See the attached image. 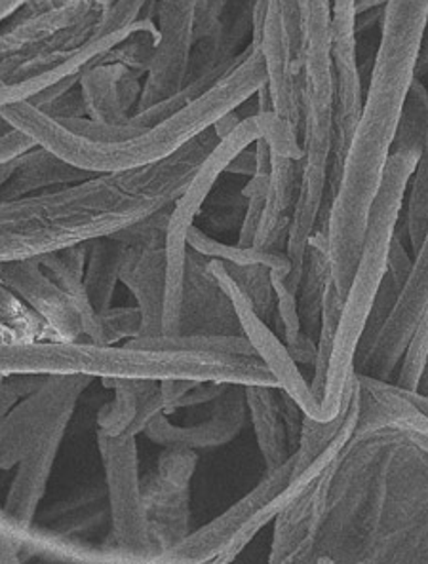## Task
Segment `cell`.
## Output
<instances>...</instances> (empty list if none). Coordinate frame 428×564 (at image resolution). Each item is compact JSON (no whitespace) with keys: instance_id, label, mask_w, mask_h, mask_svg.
<instances>
[{"instance_id":"obj_1","label":"cell","mask_w":428,"mask_h":564,"mask_svg":"<svg viewBox=\"0 0 428 564\" xmlns=\"http://www.w3.org/2000/svg\"><path fill=\"white\" fill-rule=\"evenodd\" d=\"M220 138L214 128L159 164L0 202V264L113 236L175 204Z\"/></svg>"},{"instance_id":"obj_2","label":"cell","mask_w":428,"mask_h":564,"mask_svg":"<svg viewBox=\"0 0 428 564\" xmlns=\"http://www.w3.org/2000/svg\"><path fill=\"white\" fill-rule=\"evenodd\" d=\"M427 28L428 0H387L362 115L324 217L333 283L343 301L393 154L404 105L417 78Z\"/></svg>"},{"instance_id":"obj_3","label":"cell","mask_w":428,"mask_h":564,"mask_svg":"<svg viewBox=\"0 0 428 564\" xmlns=\"http://www.w3.org/2000/svg\"><path fill=\"white\" fill-rule=\"evenodd\" d=\"M267 84L259 41H252L227 75L202 96L152 128L113 126L88 117L56 118L29 101L0 107L14 130L92 175L120 173L159 164L240 109Z\"/></svg>"},{"instance_id":"obj_4","label":"cell","mask_w":428,"mask_h":564,"mask_svg":"<svg viewBox=\"0 0 428 564\" xmlns=\"http://www.w3.org/2000/svg\"><path fill=\"white\" fill-rule=\"evenodd\" d=\"M421 154L422 151L417 149H393L379 193L373 202L353 282L346 291L343 308H341L332 361H330L328 380H325L322 401L330 420L335 419L345 405L346 386L356 372L354 361L359 356V346L370 324L381 285L388 274V251L400 225L411 177Z\"/></svg>"},{"instance_id":"obj_5","label":"cell","mask_w":428,"mask_h":564,"mask_svg":"<svg viewBox=\"0 0 428 564\" xmlns=\"http://www.w3.org/2000/svg\"><path fill=\"white\" fill-rule=\"evenodd\" d=\"M115 0H60L33 15L15 18L0 33V78L21 83L41 75L96 39Z\"/></svg>"},{"instance_id":"obj_6","label":"cell","mask_w":428,"mask_h":564,"mask_svg":"<svg viewBox=\"0 0 428 564\" xmlns=\"http://www.w3.org/2000/svg\"><path fill=\"white\" fill-rule=\"evenodd\" d=\"M261 138V122L257 115L243 118L228 135L220 139L214 151L207 154L199 172L175 200L168 220L167 241V296H164V319L162 335L181 333L183 322V299H185L186 278V235L194 225L201 207L214 191L215 183L227 172L228 164Z\"/></svg>"},{"instance_id":"obj_7","label":"cell","mask_w":428,"mask_h":564,"mask_svg":"<svg viewBox=\"0 0 428 564\" xmlns=\"http://www.w3.org/2000/svg\"><path fill=\"white\" fill-rule=\"evenodd\" d=\"M97 447L104 462L105 481L109 492L113 536L120 550L136 563H157L152 545L151 524L139 479L138 443L133 435H113L97 432Z\"/></svg>"},{"instance_id":"obj_8","label":"cell","mask_w":428,"mask_h":564,"mask_svg":"<svg viewBox=\"0 0 428 564\" xmlns=\"http://www.w3.org/2000/svg\"><path fill=\"white\" fill-rule=\"evenodd\" d=\"M92 377H46L0 422V469L18 466L63 422H71L75 406Z\"/></svg>"},{"instance_id":"obj_9","label":"cell","mask_w":428,"mask_h":564,"mask_svg":"<svg viewBox=\"0 0 428 564\" xmlns=\"http://www.w3.org/2000/svg\"><path fill=\"white\" fill-rule=\"evenodd\" d=\"M207 270L233 304L238 327L243 330L244 337L248 338L249 345L254 346L263 364L267 365L270 372L275 375L278 388L290 393L291 398L298 401L304 416L328 422L330 419L325 414L324 403L312 392L311 382L304 379L298 361L291 358L286 343H282L277 337V333L270 329L267 319H263L261 314L257 312L256 304L252 303L246 291L236 283L235 278L228 272L227 264L220 259H210Z\"/></svg>"},{"instance_id":"obj_10","label":"cell","mask_w":428,"mask_h":564,"mask_svg":"<svg viewBox=\"0 0 428 564\" xmlns=\"http://www.w3.org/2000/svg\"><path fill=\"white\" fill-rule=\"evenodd\" d=\"M199 8L201 0H154L159 48L147 70L136 112L180 94L189 84Z\"/></svg>"},{"instance_id":"obj_11","label":"cell","mask_w":428,"mask_h":564,"mask_svg":"<svg viewBox=\"0 0 428 564\" xmlns=\"http://www.w3.org/2000/svg\"><path fill=\"white\" fill-rule=\"evenodd\" d=\"M196 466L199 456L191 448L167 447L160 455L157 471L141 485L152 545L159 555L157 563L189 534L191 481Z\"/></svg>"},{"instance_id":"obj_12","label":"cell","mask_w":428,"mask_h":564,"mask_svg":"<svg viewBox=\"0 0 428 564\" xmlns=\"http://www.w3.org/2000/svg\"><path fill=\"white\" fill-rule=\"evenodd\" d=\"M293 462L296 458L291 455L290 460L283 462L282 466L267 469L261 481L248 495L223 511L222 516L215 517L214 521L204 524L193 534H186L180 544L173 545L172 550L162 555L160 563H217L249 523V519L290 485Z\"/></svg>"},{"instance_id":"obj_13","label":"cell","mask_w":428,"mask_h":564,"mask_svg":"<svg viewBox=\"0 0 428 564\" xmlns=\"http://www.w3.org/2000/svg\"><path fill=\"white\" fill-rule=\"evenodd\" d=\"M0 282L39 314L60 340H88L76 304L42 269L39 257L0 264Z\"/></svg>"},{"instance_id":"obj_14","label":"cell","mask_w":428,"mask_h":564,"mask_svg":"<svg viewBox=\"0 0 428 564\" xmlns=\"http://www.w3.org/2000/svg\"><path fill=\"white\" fill-rule=\"evenodd\" d=\"M246 386L231 384L227 392L215 400V411L210 419L193 426H178L167 419V413L157 414L147 424L143 434L162 447L214 448L227 445L243 432L248 420Z\"/></svg>"},{"instance_id":"obj_15","label":"cell","mask_w":428,"mask_h":564,"mask_svg":"<svg viewBox=\"0 0 428 564\" xmlns=\"http://www.w3.org/2000/svg\"><path fill=\"white\" fill-rule=\"evenodd\" d=\"M120 282L138 299L141 310V335H162L164 296H167V248L164 241L128 246ZM138 338V337H136Z\"/></svg>"},{"instance_id":"obj_16","label":"cell","mask_w":428,"mask_h":564,"mask_svg":"<svg viewBox=\"0 0 428 564\" xmlns=\"http://www.w3.org/2000/svg\"><path fill=\"white\" fill-rule=\"evenodd\" d=\"M139 78L125 63H101L86 70L78 84L86 117L104 124H128L143 91Z\"/></svg>"},{"instance_id":"obj_17","label":"cell","mask_w":428,"mask_h":564,"mask_svg":"<svg viewBox=\"0 0 428 564\" xmlns=\"http://www.w3.org/2000/svg\"><path fill=\"white\" fill-rule=\"evenodd\" d=\"M359 375L360 390L367 398V426H383L402 435L428 455V414L409 400L404 388L372 375Z\"/></svg>"},{"instance_id":"obj_18","label":"cell","mask_w":428,"mask_h":564,"mask_svg":"<svg viewBox=\"0 0 428 564\" xmlns=\"http://www.w3.org/2000/svg\"><path fill=\"white\" fill-rule=\"evenodd\" d=\"M67 426L69 422H63L62 426H57L31 455L18 464L14 481L8 490L4 510L21 523H35L36 510L46 495L50 475L60 455Z\"/></svg>"},{"instance_id":"obj_19","label":"cell","mask_w":428,"mask_h":564,"mask_svg":"<svg viewBox=\"0 0 428 564\" xmlns=\"http://www.w3.org/2000/svg\"><path fill=\"white\" fill-rule=\"evenodd\" d=\"M0 540L21 545L28 553V557L42 555V557L57 558L67 563H107L109 561V551L104 547L86 544L83 540H75L69 534H63L56 530L35 527V523H21L4 508H0Z\"/></svg>"},{"instance_id":"obj_20","label":"cell","mask_w":428,"mask_h":564,"mask_svg":"<svg viewBox=\"0 0 428 564\" xmlns=\"http://www.w3.org/2000/svg\"><path fill=\"white\" fill-rule=\"evenodd\" d=\"M90 177H94L92 173L67 164L54 152L36 145L25 154H21L15 162V172L7 181V185L0 188V202L18 200L41 191L49 193V188L54 186L65 188Z\"/></svg>"},{"instance_id":"obj_21","label":"cell","mask_w":428,"mask_h":564,"mask_svg":"<svg viewBox=\"0 0 428 564\" xmlns=\"http://www.w3.org/2000/svg\"><path fill=\"white\" fill-rule=\"evenodd\" d=\"M249 420L256 434L257 447L261 453L265 468L272 469L290 460V443L280 406V388L277 386H246Z\"/></svg>"},{"instance_id":"obj_22","label":"cell","mask_w":428,"mask_h":564,"mask_svg":"<svg viewBox=\"0 0 428 564\" xmlns=\"http://www.w3.org/2000/svg\"><path fill=\"white\" fill-rule=\"evenodd\" d=\"M332 259L328 228H317L304 253L303 275L298 290L299 316L309 337L318 338L328 285L332 282Z\"/></svg>"},{"instance_id":"obj_23","label":"cell","mask_w":428,"mask_h":564,"mask_svg":"<svg viewBox=\"0 0 428 564\" xmlns=\"http://www.w3.org/2000/svg\"><path fill=\"white\" fill-rule=\"evenodd\" d=\"M126 251L128 246L115 235L101 236L90 241L88 269L84 272V290L97 314L111 308Z\"/></svg>"},{"instance_id":"obj_24","label":"cell","mask_w":428,"mask_h":564,"mask_svg":"<svg viewBox=\"0 0 428 564\" xmlns=\"http://www.w3.org/2000/svg\"><path fill=\"white\" fill-rule=\"evenodd\" d=\"M186 243L193 249L194 253L207 259H220V261L236 264V267H252V264H263L267 269L283 275L288 280L291 274V262L283 251H267V249H257L254 246L244 248V246H228L222 241L207 236L202 228L191 227L186 235Z\"/></svg>"},{"instance_id":"obj_25","label":"cell","mask_w":428,"mask_h":564,"mask_svg":"<svg viewBox=\"0 0 428 564\" xmlns=\"http://www.w3.org/2000/svg\"><path fill=\"white\" fill-rule=\"evenodd\" d=\"M133 348L146 350L173 351H220V354H238V356H257L254 346L243 333H175L159 337L131 338L126 343ZM259 358V356H257Z\"/></svg>"},{"instance_id":"obj_26","label":"cell","mask_w":428,"mask_h":564,"mask_svg":"<svg viewBox=\"0 0 428 564\" xmlns=\"http://www.w3.org/2000/svg\"><path fill=\"white\" fill-rule=\"evenodd\" d=\"M54 337L56 335L49 324L0 282V345L49 340Z\"/></svg>"},{"instance_id":"obj_27","label":"cell","mask_w":428,"mask_h":564,"mask_svg":"<svg viewBox=\"0 0 428 564\" xmlns=\"http://www.w3.org/2000/svg\"><path fill=\"white\" fill-rule=\"evenodd\" d=\"M101 382L105 388L115 390V398L101 406L97 414V426L113 437L126 435L138 413L139 392L143 379H101Z\"/></svg>"},{"instance_id":"obj_28","label":"cell","mask_w":428,"mask_h":564,"mask_svg":"<svg viewBox=\"0 0 428 564\" xmlns=\"http://www.w3.org/2000/svg\"><path fill=\"white\" fill-rule=\"evenodd\" d=\"M341 308H343V296H341L332 280L328 285V291H325L322 322H320L317 338L318 351L317 361H314V377L311 380L312 392L320 401L324 400L325 380H328V369H330V361H332Z\"/></svg>"},{"instance_id":"obj_29","label":"cell","mask_w":428,"mask_h":564,"mask_svg":"<svg viewBox=\"0 0 428 564\" xmlns=\"http://www.w3.org/2000/svg\"><path fill=\"white\" fill-rule=\"evenodd\" d=\"M404 215H406L409 243L414 246L415 253L428 230V133L425 147H422L421 159H419L417 170L411 177Z\"/></svg>"},{"instance_id":"obj_30","label":"cell","mask_w":428,"mask_h":564,"mask_svg":"<svg viewBox=\"0 0 428 564\" xmlns=\"http://www.w3.org/2000/svg\"><path fill=\"white\" fill-rule=\"evenodd\" d=\"M227 264L228 272L235 278L236 283L246 291V295L256 304L257 312L261 314L263 319H269L270 316H278L277 295L272 288V278L270 269L263 264H252V267H236Z\"/></svg>"},{"instance_id":"obj_31","label":"cell","mask_w":428,"mask_h":564,"mask_svg":"<svg viewBox=\"0 0 428 564\" xmlns=\"http://www.w3.org/2000/svg\"><path fill=\"white\" fill-rule=\"evenodd\" d=\"M428 359V304L422 312L419 324L415 327L414 337L409 340L408 350L402 358L400 375H398V386L408 390V392H417L419 380H421L422 371Z\"/></svg>"},{"instance_id":"obj_32","label":"cell","mask_w":428,"mask_h":564,"mask_svg":"<svg viewBox=\"0 0 428 564\" xmlns=\"http://www.w3.org/2000/svg\"><path fill=\"white\" fill-rule=\"evenodd\" d=\"M101 322V343L104 345H117L118 340L141 335V310L133 308H109L99 314Z\"/></svg>"},{"instance_id":"obj_33","label":"cell","mask_w":428,"mask_h":564,"mask_svg":"<svg viewBox=\"0 0 428 564\" xmlns=\"http://www.w3.org/2000/svg\"><path fill=\"white\" fill-rule=\"evenodd\" d=\"M46 377L12 375L0 380V422L25 395L35 392Z\"/></svg>"},{"instance_id":"obj_34","label":"cell","mask_w":428,"mask_h":564,"mask_svg":"<svg viewBox=\"0 0 428 564\" xmlns=\"http://www.w3.org/2000/svg\"><path fill=\"white\" fill-rule=\"evenodd\" d=\"M411 267H414V259L409 257L408 249L396 230L393 243H390V251H388V274L393 275L394 285L398 290H402V285L408 280Z\"/></svg>"},{"instance_id":"obj_35","label":"cell","mask_w":428,"mask_h":564,"mask_svg":"<svg viewBox=\"0 0 428 564\" xmlns=\"http://www.w3.org/2000/svg\"><path fill=\"white\" fill-rule=\"evenodd\" d=\"M228 386L231 384H223V382H201V384L194 386L193 390H189L168 413H173L175 409H183V406L191 409V406L214 403L220 395L227 392Z\"/></svg>"},{"instance_id":"obj_36","label":"cell","mask_w":428,"mask_h":564,"mask_svg":"<svg viewBox=\"0 0 428 564\" xmlns=\"http://www.w3.org/2000/svg\"><path fill=\"white\" fill-rule=\"evenodd\" d=\"M33 147H36L33 139L28 138L25 133H21V131L12 128V130L0 135V164L18 159L21 154L31 151Z\"/></svg>"},{"instance_id":"obj_37","label":"cell","mask_w":428,"mask_h":564,"mask_svg":"<svg viewBox=\"0 0 428 564\" xmlns=\"http://www.w3.org/2000/svg\"><path fill=\"white\" fill-rule=\"evenodd\" d=\"M201 384V380L191 379H167L160 380V390H162V398L167 403L164 413H168L178 401L185 395L189 390H193L194 386Z\"/></svg>"},{"instance_id":"obj_38","label":"cell","mask_w":428,"mask_h":564,"mask_svg":"<svg viewBox=\"0 0 428 564\" xmlns=\"http://www.w3.org/2000/svg\"><path fill=\"white\" fill-rule=\"evenodd\" d=\"M18 159H20V156H18ZM18 159L0 164V188L7 185V181L10 180V177H12V173L15 172V162H18Z\"/></svg>"},{"instance_id":"obj_39","label":"cell","mask_w":428,"mask_h":564,"mask_svg":"<svg viewBox=\"0 0 428 564\" xmlns=\"http://www.w3.org/2000/svg\"><path fill=\"white\" fill-rule=\"evenodd\" d=\"M406 395H408L409 400L414 401L415 405L421 409L422 413L428 414V398L427 395H422L419 392H408V390H404Z\"/></svg>"},{"instance_id":"obj_40","label":"cell","mask_w":428,"mask_h":564,"mask_svg":"<svg viewBox=\"0 0 428 564\" xmlns=\"http://www.w3.org/2000/svg\"><path fill=\"white\" fill-rule=\"evenodd\" d=\"M379 4H387V0H356V14L362 15L366 10Z\"/></svg>"},{"instance_id":"obj_41","label":"cell","mask_w":428,"mask_h":564,"mask_svg":"<svg viewBox=\"0 0 428 564\" xmlns=\"http://www.w3.org/2000/svg\"><path fill=\"white\" fill-rule=\"evenodd\" d=\"M417 392L422 393V395H427L428 398V359L427 365H425V371H422L421 380H419V388H417Z\"/></svg>"},{"instance_id":"obj_42","label":"cell","mask_w":428,"mask_h":564,"mask_svg":"<svg viewBox=\"0 0 428 564\" xmlns=\"http://www.w3.org/2000/svg\"><path fill=\"white\" fill-rule=\"evenodd\" d=\"M10 130H12V126L8 124L7 120H4L2 115H0V135H2V133H7V131Z\"/></svg>"},{"instance_id":"obj_43","label":"cell","mask_w":428,"mask_h":564,"mask_svg":"<svg viewBox=\"0 0 428 564\" xmlns=\"http://www.w3.org/2000/svg\"><path fill=\"white\" fill-rule=\"evenodd\" d=\"M2 86H4V80H2V78H0V88H2Z\"/></svg>"},{"instance_id":"obj_44","label":"cell","mask_w":428,"mask_h":564,"mask_svg":"<svg viewBox=\"0 0 428 564\" xmlns=\"http://www.w3.org/2000/svg\"><path fill=\"white\" fill-rule=\"evenodd\" d=\"M0 508H4V506H2V503H0Z\"/></svg>"}]
</instances>
